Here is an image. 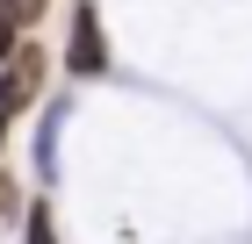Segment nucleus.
I'll return each mask as SVG.
<instances>
[{
  "label": "nucleus",
  "mask_w": 252,
  "mask_h": 244,
  "mask_svg": "<svg viewBox=\"0 0 252 244\" xmlns=\"http://www.w3.org/2000/svg\"><path fill=\"white\" fill-rule=\"evenodd\" d=\"M65 122H72V94H43L36 101V130H29V180H36V187H58Z\"/></svg>",
  "instance_id": "7ed1b4c3"
},
{
  "label": "nucleus",
  "mask_w": 252,
  "mask_h": 244,
  "mask_svg": "<svg viewBox=\"0 0 252 244\" xmlns=\"http://www.w3.org/2000/svg\"><path fill=\"white\" fill-rule=\"evenodd\" d=\"M15 43H22V22L7 15V0H0V65H7V57H15Z\"/></svg>",
  "instance_id": "0eeeda50"
},
{
  "label": "nucleus",
  "mask_w": 252,
  "mask_h": 244,
  "mask_svg": "<svg viewBox=\"0 0 252 244\" xmlns=\"http://www.w3.org/2000/svg\"><path fill=\"white\" fill-rule=\"evenodd\" d=\"M51 7H58V0H7V15L22 22V36H36V29H43V15H51Z\"/></svg>",
  "instance_id": "39448f33"
},
{
  "label": "nucleus",
  "mask_w": 252,
  "mask_h": 244,
  "mask_svg": "<svg viewBox=\"0 0 252 244\" xmlns=\"http://www.w3.org/2000/svg\"><path fill=\"white\" fill-rule=\"evenodd\" d=\"M22 244H58V223H51V201L43 194L22 208Z\"/></svg>",
  "instance_id": "20e7f679"
},
{
  "label": "nucleus",
  "mask_w": 252,
  "mask_h": 244,
  "mask_svg": "<svg viewBox=\"0 0 252 244\" xmlns=\"http://www.w3.org/2000/svg\"><path fill=\"white\" fill-rule=\"evenodd\" d=\"M22 208H29V194H22V180H15V172L0 165V223H15Z\"/></svg>",
  "instance_id": "423d86ee"
},
{
  "label": "nucleus",
  "mask_w": 252,
  "mask_h": 244,
  "mask_svg": "<svg viewBox=\"0 0 252 244\" xmlns=\"http://www.w3.org/2000/svg\"><path fill=\"white\" fill-rule=\"evenodd\" d=\"M51 65H58V57L43 51L36 36H22V43H15V57L0 65V115H7V122L36 115V101L51 94Z\"/></svg>",
  "instance_id": "f03ea898"
},
{
  "label": "nucleus",
  "mask_w": 252,
  "mask_h": 244,
  "mask_svg": "<svg viewBox=\"0 0 252 244\" xmlns=\"http://www.w3.org/2000/svg\"><path fill=\"white\" fill-rule=\"evenodd\" d=\"M65 79H108L116 72V43H108V22H101V0H72L65 7V51H58Z\"/></svg>",
  "instance_id": "f257e3e1"
},
{
  "label": "nucleus",
  "mask_w": 252,
  "mask_h": 244,
  "mask_svg": "<svg viewBox=\"0 0 252 244\" xmlns=\"http://www.w3.org/2000/svg\"><path fill=\"white\" fill-rule=\"evenodd\" d=\"M7 136H15V122H7V115H0V151H7Z\"/></svg>",
  "instance_id": "6e6552de"
}]
</instances>
